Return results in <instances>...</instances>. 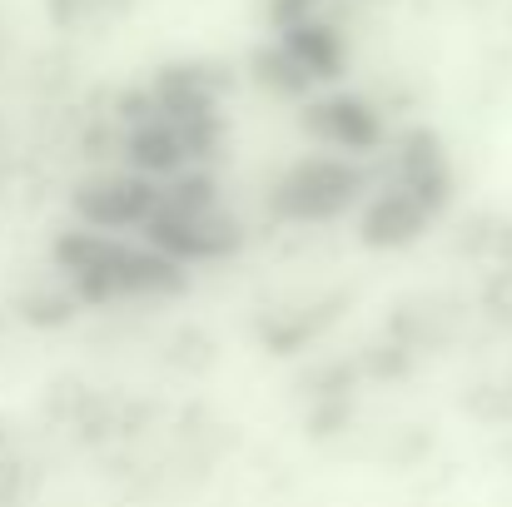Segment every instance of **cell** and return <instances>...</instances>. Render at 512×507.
<instances>
[{"label":"cell","instance_id":"cell-5","mask_svg":"<svg viewBox=\"0 0 512 507\" xmlns=\"http://www.w3.org/2000/svg\"><path fill=\"white\" fill-rule=\"evenodd\" d=\"M304 135L329 150V155H348V160H368V155H383L388 145V130L378 120V110L358 95H319V100H304Z\"/></svg>","mask_w":512,"mask_h":507},{"label":"cell","instance_id":"cell-2","mask_svg":"<svg viewBox=\"0 0 512 507\" xmlns=\"http://www.w3.org/2000/svg\"><path fill=\"white\" fill-rule=\"evenodd\" d=\"M140 239L160 249L165 259H174L179 269H189V264H219L239 254L244 229L219 204V184L209 169H179L174 179L160 184V204L145 219Z\"/></svg>","mask_w":512,"mask_h":507},{"label":"cell","instance_id":"cell-1","mask_svg":"<svg viewBox=\"0 0 512 507\" xmlns=\"http://www.w3.org/2000/svg\"><path fill=\"white\" fill-rule=\"evenodd\" d=\"M55 264L80 304H145L170 299L189 284V269L150 249L140 234H100L80 224L60 234Z\"/></svg>","mask_w":512,"mask_h":507},{"label":"cell","instance_id":"cell-4","mask_svg":"<svg viewBox=\"0 0 512 507\" xmlns=\"http://www.w3.org/2000/svg\"><path fill=\"white\" fill-rule=\"evenodd\" d=\"M80 229L100 234H140L145 219L160 204V179H145L135 169H95L70 189Z\"/></svg>","mask_w":512,"mask_h":507},{"label":"cell","instance_id":"cell-6","mask_svg":"<svg viewBox=\"0 0 512 507\" xmlns=\"http://www.w3.org/2000/svg\"><path fill=\"white\" fill-rule=\"evenodd\" d=\"M438 219V209L428 199H418L413 189H403L398 179H378L373 174V189L358 209V239L373 244V249H403L413 244L428 224Z\"/></svg>","mask_w":512,"mask_h":507},{"label":"cell","instance_id":"cell-3","mask_svg":"<svg viewBox=\"0 0 512 507\" xmlns=\"http://www.w3.org/2000/svg\"><path fill=\"white\" fill-rule=\"evenodd\" d=\"M368 189H373V169L363 165V160L319 150V155L294 160V165L274 179V189H269V214H274L279 224H299V229H304V224H309V229L339 224V219L363 209Z\"/></svg>","mask_w":512,"mask_h":507}]
</instances>
